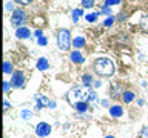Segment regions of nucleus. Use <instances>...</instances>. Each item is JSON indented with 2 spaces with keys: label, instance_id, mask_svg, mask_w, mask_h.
Segmentation results:
<instances>
[{
  "label": "nucleus",
  "instance_id": "1",
  "mask_svg": "<svg viewBox=\"0 0 148 138\" xmlns=\"http://www.w3.org/2000/svg\"><path fill=\"white\" fill-rule=\"evenodd\" d=\"M69 101H71L73 104L79 103V101H92L97 98L96 92L90 89L88 86H77L74 87V89L69 91Z\"/></svg>",
  "mask_w": 148,
  "mask_h": 138
},
{
  "label": "nucleus",
  "instance_id": "2",
  "mask_svg": "<svg viewBox=\"0 0 148 138\" xmlns=\"http://www.w3.org/2000/svg\"><path fill=\"white\" fill-rule=\"evenodd\" d=\"M94 71L102 77H111L114 74V63L110 58H97L94 63Z\"/></svg>",
  "mask_w": 148,
  "mask_h": 138
},
{
  "label": "nucleus",
  "instance_id": "3",
  "mask_svg": "<svg viewBox=\"0 0 148 138\" xmlns=\"http://www.w3.org/2000/svg\"><path fill=\"white\" fill-rule=\"evenodd\" d=\"M69 31L68 29H60L57 32V46L62 51H68L69 45H71V39H69Z\"/></svg>",
  "mask_w": 148,
  "mask_h": 138
},
{
  "label": "nucleus",
  "instance_id": "4",
  "mask_svg": "<svg viewBox=\"0 0 148 138\" xmlns=\"http://www.w3.org/2000/svg\"><path fill=\"white\" fill-rule=\"evenodd\" d=\"M26 22V14L22 11V9H17V11L12 12V17H11V23L16 28H22V25H25Z\"/></svg>",
  "mask_w": 148,
  "mask_h": 138
},
{
  "label": "nucleus",
  "instance_id": "5",
  "mask_svg": "<svg viewBox=\"0 0 148 138\" xmlns=\"http://www.w3.org/2000/svg\"><path fill=\"white\" fill-rule=\"evenodd\" d=\"M11 85L16 86V87H23V86H25V75H23V72H20V71L14 72Z\"/></svg>",
  "mask_w": 148,
  "mask_h": 138
},
{
  "label": "nucleus",
  "instance_id": "6",
  "mask_svg": "<svg viewBox=\"0 0 148 138\" xmlns=\"http://www.w3.org/2000/svg\"><path fill=\"white\" fill-rule=\"evenodd\" d=\"M49 132H51V126L48 123H39V124H37L36 133L39 137H46V135H49Z\"/></svg>",
  "mask_w": 148,
  "mask_h": 138
},
{
  "label": "nucleus",
  "instance_id": "7",
  "mask_svg": "<svg viewBox=\"0 0 148 138\" xmlns=\"http://www.w3.org/2000/svg\"><path fill=\"white\" fill-rule=\"evenodd\" d=\"M49 100L46 98L45 95H36V106H37V109H42V108H45V106H49Z\"/></svg>",
  "mask_w": 148,
  "mask_h": 138
},
{
  "label": "nucleus",
  "instance_id": "8",
  "mask_svg": "<svg viewBox=\"0 0 148 138\" xmlns=\"http://www.w3.org/2000/svg\"><path fill=\"white\" fill-rule=\"evenodd\" d=\"M16 37H18V39H28L29 37V29L28 28H17Z\"/></svg>",
  "mask_w": 148,
  "mask_h": 138
},
{
  "label": "nucleus",
  "instance_id": "9",
  "mask_svg": "<svg viewBox=\"0 0 148 138\" xmlns=\"http://www.w3.org/2000/svg\"><path fill=\"white\" fill-rule=\"evenodd\" d=\"M69 58H71V62H74V63H83V55L79 52V51H74V52H71Z\"/></svg>",
  "mask_w": 148,
  "mask_h": 138
},
{
  "label": "nucleus",
  "instance_id": "10",
  "mask_svg": "<svg viewBox=\"0 0 148 138\" xmlns=\"http://www.w3.org/2000/svg\"><path fill=\"white\" fill-rule=\"evenodd\" d=\"M49 68V63H48V60L46 58H39V62H37V69H39V71H46V69Z\"/></svg>",
  "mask_w": 148,
  "mask_h": 138
},
{
  "label": "nucleus",
  "instance_id": "11",
  "mask_svg": "<svg viewBox=\"0 0 148 138\" xmlns=\"http://www.w3.org/2000/svg\"><path fill=\"white\" fill-rule=\"evenodd\" d=\"M110 114H111V117L119 118V117H122L123 110H122V108H120V106H113V108L110 109Z\"/></svg>",
  "mask_w": 148,
  "mask_h": 138
},
{
  "label": "nucleus",
  "instance_id": "12",
  "mask_svg": "<svg viewBox=\"0 0 148 138\" xmlns=\"http://www.w3.org/2000/svg\"><path fill=\"white\" fill-rule=\"evenodd\" d=\"M76 109L79 110V112H85V110H88V101H79V103H76Z\"/></svg>",
  "mask_w": 148,
  "mask_h": 138
},
{
  "label": "nucleus",
  "instance_id": "13",
  "mask_svg": "<svg viewBox=\"0 0 148 138\" xmlns=\"http://www.w3.org/2000/svg\"><path fill=\"white\" fill-rule=\"evenodd\" d=\"M73 43H74V48H82V46L85 45V39H83V37H76Z\"/></svg>",
  "mask_w": 148,
  "mask_h": 138
},
{
  "label": "nucleus",
  "instance_id": "14",
  "mask_svg": "<svg viewBox=\"0 0 148 138\" xmlns=\"http://www.w3.org/2000/svg\"><path fill=\"white\" fill-rule=\"evenodd\" d=\"M133 98H134V94H133V92H130V91L123 92V101H125V103H131Z\"/></svg>",
  "mask_w": 148,
  "mask_h": 138
},
{
  "label": "nucleus",
  "instance_id": "15",
  "mask_svg": "<svg viewBox=\"0 0 148 138\" xmlns=\"http://www.w3.org/2000/svg\"><path fill=\"white\" fill-rule=\"evenodd\" d=\"M140 28H142V29L145 31V32H148V16L143 17L142 20H140Z\"/></svg>",
  "mask_w": 148,
  "mask_h": 138
},
{
  "label": "nucleus",
  "instance_id": "16",
  "mask_svg": "<svg viewBox=\"0 0 148 138\" xmlns=\"http://www.w3.org/2000/svg\"><path fill=\"white\" fill-rule=\"evenodd\" d=\"M82 14H83V12H82V9H74V11H73V20H74V22H77V20H79V17H80Z\"/></svg>",
  "mask_w": 148,
  "mask_h": 138
},
{
  "label": "nucleus",
  "instance_id": "17",
  "mask_svg": "<svg viewBox=\"0 0 148 138\" xmlns=\"http://www.w3.org/2000/svg\"><path fill=\"white\" fill-rule=\"evenodd\" d=\"M3 72L5 74H11L12 72V68H11V64H9V62H5L3 63Z\"/></svg>",
  "mask_w": 148,
  "mask_h": 138
},
{
  "label": "nucleus",
  "instance_id": "18",
  "mask_svg": "<svg viewBox=\"0 0 148 138\" xmlns=\"http://www.w3.org/2000/svg\"><path fill=\"white\" fill-rule=\"evenodd\" d=\"M83 8H92L94 6V0H82Z\"/></svg>",
  "mask_w": 148,
  "mask_h": 138
},
{
  "label": "nucleus",
  "instance_id": "19",
  "mask_svg": "<svg viewBox=\"0 0 148 138\" xmlns=\"http://www.w3.org/2000/svg\"><path fill=\"white\" fill-rule=\"evenodd\" d=\"M83 83H85V86H90L91 83H92V78H91V75H83Z\"/></svg>",
  "mask_w": 148,
  "mask_h": 138
},
{
  "label": "nucleus",
  "instance_id": "20",
  "mask_svg": "<svg viewBox=\"0 0 148 138\" xmlns=\"http://www.w3.org/2000/svg\"><path fill=\"white\" fill-rule=\"evenodd\" d=\"M97 14H99V12H96V14H88V16H86V20H88V22H96Z\"/></svg>",
  "mask_w": 148,
  "mask_h": 138
},
{
  "label": "nucleus",
  "instance_id": "21",
  "mask_svg": "<svg viewBox=\"0 0 148 138\" xmlns=\"http://www.w3.org/2000/svg\"><path fill=\"white\" fill-rule=\"evenodd\" d=\"M120 3V0H106L105 5L106 6H111V5H119Z\"/></svg>",
  "mask_w": 148,
  "mask_h": 138
},
{
  "label": "nucleus",
  "instance_id": "22",
  "mask_svg": "<svg viewBox=\"0 0 148 138\" xmlns=\"http://www.w3.org/2000/svg\"><path fill=\"white\" fill-rule=\"evenodd\" d=\"M113 23H114V18H113V17H108V18H106V20H105V23H103V25L110 28L111 25H113Z\"/></svg>",
  "mask_w": 148,
  "mask_h": 138
},
{
  "label": "nucleus",
  "instance_id": "23",
  "mask_svg": "<svg viewBox=\"0 0 148 138\" xmlns=\"http://www.w3.org/2000/svg\"><path fill=\"white\" fill-rule=\"evenodd\" d=\"M22 118H31V112H29L28 109L22 110Z\"/></svg>",
  "mask_w": 148,
  "mask_h": 138
},
{
  "label": "nucleus",
  "instance_id": "24",
  "mask_svg": "<svg viewBox=\"0 0 148 138\" xmlns=\"http://www.w3.org/2000/svg\"><path fill=\"white\" fill-rule=\"evenodd\" d=\"M39 45H40V46H45V45H46V39H45L43 35H42L40 39H39Z\"/></svg>",
  "mask_w": 148,
  "mask_h": 138
},
{
  "label": "nucleus",
  "instance_id": "25",
  "mask_svg": "<svg viewBox=\"0 0 148 138\" xmlns=\"http://www.w3.org/2000/svg\"><path fill=\"white\" fill-rule=\"evenodd\" d=\"M142 138H148V126L143 127V131H142Z\"/></svg>",
  "mask_w": 148,
  "mask_h": 138
},
{
  "label": "nucleus",
  "instance_id": "26",
  "mask_svg": "<svg viewBox=\"0 0 148 138\" xmlns=\"http://www.w3.org/2000/svg\"><path fill=\"white\" fill-rule=\"evenodd\" d=\"M102 12H103V14H111V9H110V8H108V6H106V5H105V6L102 8Z\"/></svg>",
  "mask_w": 148,
  "mask_h": 138
},
{
  "label": "nucleus",
  "instance_id": "27",
  "mask_svg": "<svg viewBox=\"0 0 148 138\" xmlns=\"http://www.w3.org/2000/svg\"><path fill=\"white\" fill-rule=\"evenodd\" d=\"M3 91H5V92L9 91V83H8V81H3Z\"/></svg>",
  "mask_w": 148,
  "mask_h": 138
},
{
  "label": "nucleus",
  "instance_id": "28",
  "mask_svg": "<svg viewBox=\"0 0 148 138\" xmlns=\"http://www.w3.org/2000/svg\"><path fill=\"white\" fill-rule=\"evenodd\" d=\"M16 2L20 5H28V3H31V0H16Z\"/></svg>",
  "mask_w": 148,
  "mask_h": 138
},
{
  "label": "nucleus",
  "instance_id": "29",
  "mask_svg": "<svg viewBox=\"0 0 148 138\" xmlns=\"http://www.w3.org/2000/svg\"><path fill=\"white\" fill-rule=\"evenodd\" d=\"M34 34H36V37H37V39H40V37H42V35H43V32H42L40 29H37V31L34 32Z\"/></svg>",
  "mask_w": 148,
  "mask_h": 138
},
{
  "label": "nucleus",
  "instance_id": "30",
  "mask_svg": "<svg viewBox=\"0 0 148 138\" xmlns=\"http://www.w3.org/2000/svg\"><path fill=\"white\" fill-rule=\"evenodd\" d=\"M3 108H5V110L9 109V103H8V101H5V103H3Z\"/></svg>",
  "mask_w": 148,
  "mask_h": 138
},
{
  "label": "nucleus",
  "instance_id": "31",
  "mask_svg": "<svg viewBox=\"0 0 148 138\" xmlns=\"http://www.w3.org/2000/svg\"><path fill=\"white\" fill-rule=\"evenodd\" d=\"M6 9H8V11H11V9H12V5L8 3V5H6Z\"/></svg>",
  "mask_w": 148,
  "mask_h": 138
},
{
  "label": "nucleus",
  "instance_id": "32",
  "mask_svg": "<svg viewBox=\"0 0 148 138\" xmlns=\"http://www.w3.org/2000/svg\"><path fill=\"white\" fill-rule=\"evenodd\" d=\"M92 85H94L96 87H99V86H100V81H94V83H92Z\"/></svg>",
  "mask_w": 148,
  "mask_h": 138
},
{
  "label": "nucleus",
  "instance_id": "33",
  "mask_svg": "<svg viewBox=\"0 0 148 138\" xmlns=\"http://www.w3.org/2000/svg\"><path fill=\"white\" fill-rule=\"evenodd\" d=\"M106 138H114V137H106Z\"/></svg>",
  "mask_w": 148,
  "mask_h": 138
}]
</instances>
